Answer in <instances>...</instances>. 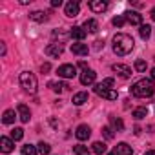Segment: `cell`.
<instances>
[{
	"label": "cell",
	"instance_id": "obj_18",
	"mask_svg": "<svg viewBox=\"0 0 155 155\" xmlns=\"http://www.w3.org/2000/svg\"><path fill=\"white\" fill-rule=\"evenodd\" d=\"M82 28L86 29V33H97V31H99V22H97L95 18H88Z\"/></svg>",
	"mask_w": 155,
	"mask_h": 155
},
{
	"label": "cell",
	"instance_id": "obj_39",
	"mask_svg": "<svg viewBox=\"0 0 155 155\" xmlns=\"http://www.w3.org/2000/svg\"><path fill=\"white\" fill-rule=\"evenodd\" d=\"M150 77H151V81H155V68L150 71Z\"/></svg>",
	"mask_w": 155,
	"mask_h": 155
},
{
	"label": "cell",
	"instance_id": "obj_43",
	"mask_svg": "<svg viewBox=\"0 0 155 155\" xmlns=\"http://www.w3.org/2000/svg\"><path fill=\"white\" fill-rule=\"evenodd\" d=\"M108 155H117V153H115V151H111V153H108Z\"/></svg>",
	"mask_w": 155,
	"mask_h": 155
},
{
	"label": "cell",
	"instance_id": "obj_42",
	"mask_svg": "<svg viewBox=\"0 0 155 155\" xmlns=\"http://www.w3.org/2000/svg\"><path fill=\"white\" fill-rule=\"evenodd\" d=\"M150 17H151V18H153V20H155V8H153V9H151V11H150Z\"/></svg>",
	"mask_w": 155,
	"mask_h": 155
},
{
	"label": "cell",
	"instance_id": "obj_7",
	"mask_svg": "<svg viewBox=\"0 0 155 155\" xmlns=\"http://www.w3.org/2000/svg\"><path fill=\"white\" fill-rule=\"evenodd\" d=\"M95 79H97V73L93 71V69H84L82 73H81V84L82 86H90V84H93L95 82Z\"/></svg>",
	"mask_w": 155,
	"mask_h": 155
},
{
	"label": "cell",
	"instance_id": "obj_35",
	"mask_svg": "<svg viewBox=\"0 0 155 155\" xmlns=\"http://www.w3.org/2000/svg\"><path fill=\"white\" fill-rule=\"evenodd\" d=\"M49 69H51V66H49V64H48V62H46V64H42V66H40V71H42V73H48V71H49Z\"/></svg>",
	"mask_w": 155,
	"mask_h": 155
},
{
	"label": "cell",
	"instance_id": "obj_10",
	"mask_svg": "<svg viewBox=\"0 0 155 155\" xmlns=\"http://www.w3.org/2000/svg\"><path fill=\"white\" fill-rule=\"evenodd\" d=\"M90 135H91V130H90L88 124H81L79 128H77V131H75V137L79 140H88Z\"/></svg>",
	"mask_w": 155,
	"mask_h": 155
},
{
	"label": "cell",
	"instance_id": "obj_13",
	"mask_svg": "<svg viewBox=\"0 0 155 155\" xmlns=\"http://www.w3.org/2000/svg\"><path fill=\"white\" fill-rule=\"evenodd\" d=\"M124 17L131 26H142V15H139L137 11H126Z\"/></svg>",
	"mask_w": 155,
	"mask_h": 155
},
{
	"label": "cell",
	"instance_id": "obj_15",
	"mask_svg": "<svg viewBox=\"0 0 155 155\" xmlns=\"http://www.w3.org/2000/svg\"><path fill=\"white\" fill-rule=\"evenodd\" d=\"M71 51H73V55H79V57H84V55H88L90 48H88V44H82V42H77V44H71Z\"/></svg>",
	"mask_w": 155,
	"mask_h": 155
},
{
	"label": "cell",
	"instance_id": "obj_21",
	"mask_svg": "<svg viewBox=\"0 0 155 155\" xmlns=\"http://www.w3.org/2000/svg\"><path fill=\"white\" fill-rule=\"evenodd\" d=\"M91 150H93V153H95V155H104V153H106V150H108V146H106L104 142L97 140V142H93Z\"/></svg>",
	"mask_w": 155,
	"mask_h": 155
},
{
	"label": "cell",
	"instance_id": "obj_17",
	"mask_svg": "<svg viewBox=\"0 0 155 155\" xmlns=\"http://www.w3.org/2000/svg\"><path fill=\"white\" fill-rule=\"evenodd\" d=\"M117 155H131V146L130 144H126V142H119L117 146H115V150H113Z\"/></svg>",
	"mask_w": 155,
	"mask_h": 155
},
{
	"label": "cell",
	"instance_id": "obj_36",
	"mask_svg": "<svg viewBox=\"0 0 155 155\" xmlns=\"http://www.w3.org/2000/svg\"><path fill=\"white\" fill-rule=\"evenodd\" d=\"M51 6L53 8H60L62 6V0H51Z\"/></svg>",
	"mask_w": 155,
	"mask_h": 155
},
{
	"label": "cell",
	"instance_id": "obj_33",
	"mask_svg": "<svg viewBox=\"0 0 155 155\" xmlns=\"http://www.w3.org/2000/svg\"><path fill=\"white\" fill-rule=\"evenodd\" d=\"M22 137H24V130H22V128H15V130L11 131V139H13V140H20Z\"/></svg>",
	"mask_w": 155,
	"mask_h": 155
},
{
	"label": "cell",
	"instance_id": "obj_32",
	"mask_svg": "<svg viewBox=\"0 0 155 155\" xmlns=\"http://www.w3.org/2000/svg\"><path fill=\"white\" fill-rule=\"evenodd\" d=\"M113 131H115V130H113L111 126H104V128H102V135H104V137H106L108 140L115 137V133H113Z\"/></svg>",
	"mask_w": 155,
	"mask_h": 155
},
{
	"label": "cell",
	"instance_id": "obj_1",
	"mask_svg": "<svg viewBox=\"0 0 155 155\" xmlns=\"http://www.w3.org/2000/svg\"><path fill=\"white\" fill-rule=\"evenodd\" d=\"M133 46H135L133 38H131L130 35H126V33H117V35L113 37V51H115L119 57L128 55V53L133 49Z\"/></svg>",
	"mask_w": 155,
	"mask_h": 155
},
{
	"label": "cell",
	"instance_id": "obj_38",
	"mask_svg": "<svg viewBox=\"0 0 155 155\" xmlns=\"http://www.w3.org/2000/svg\"><path fill=\"white\" fill-rule=\"evenodd\" d=\"M101 48H104V42L102 40H97L95 42V49H101Z\"/></svg>",
	"mask_w": 155,
	"mask_h": 155
},
{
	"label": "cell",
	"instance_id": "obj_30",
	"mask_svg": "<svg viewBox=\"0 0 155 155\" xmlns=\"http://www.w3.org/2000/svg\"><path fill=\"white\" fill-rule=\"evenodd\" d=\"M135 69H137L139 73H144V71L148 69V64H146V60H142V58H137V60H135Z\"/></svg>",
	"mask_w": 155,
	"mask_h": 155
},
{
	"label": "cell",
	"instance_id": "obj_26",
	"mask_svg": "<svg viewBox=\"0 0 155 155\" xmlns=\"http://www.w3.org/2000/svg\"><path fill=\"white\" fill-rule=\"evenodd\" d=\"M110 119H111L113 130H117V131H122V130H124V122H122V119H119V117H110Z\"/></svg>",
	"mask_w": 155,
	"mask_h": 155
},
{
	"label": "cell",
	"instance_id": "obj_8",
	"mask_svg": "<svg viewBox=\"0 0 155 155\" xmlns=\"http://www.w3.org/2000/svg\"><path fill=\"white\" fill-rule=\"evenodd\" d=\"M111 69H113L119 77H122V79H130V77H131V68L126 66V64H113Z\"/></svg>",
	"mask_w": 155,
	"mask_h": 155
},
{
	"label": "cell",
	"instance_id": "obj_14",
	"mask_svg": "<svg viewBox=\"0 0 155 155\" xmlns=\"http://www.w3.org/2000/svg\"><path fill=\"white\" fill-rule=\"evenodd\" d=\"M90 9L93 13H102L108 9V2H104V0H91L90 2Z\"/></svg>",
	"mask_w": 155,
	"mask_h": 155
},
{
	"label": "cell",
	"instance_id": "obj_19",
	"mask_svg": "<svg viewBox=\"0 0 155 155\" xmlns=\"http://www.w3.org/2000/svg\"><path fill=\"white\" fill-rule=\"evenodd\" d=\"M84 102H88V93L86 91H79L73 95V104L75 106H82Z\"/></svg>",
	"mask_w": 155,
	"mask_h": 155
},
{
	"label": "cell",
	"instance_id": "obj_27",
	"mask_svg": "<svg viewBox=\"0 0 155 155\" xmlns=\"http://www.w3.org/2000/svg\"><path fill=\"white\" fill-rule=\"evenodd\" d=\"M73 151H75V155H91V151H90L86 146H82V144H77V146L73 148Z\"/></svg>",
	"mask_w": 155,
	"mask_h": 155
},
{
	"label": "cell",
	"instance_id": "obj_31",
	"mask_svg": "<svg viewBox=\"0 0 155 155\" xmlns=\"http://www.w3.org/2000/svg\"><path fill=\"white\" fill-rule=\"evenodd\" d=\"M37 146H38V153H40V155H48V153L51 151V146H49L48 142H44V140H42V142H38Z\"/></svg>",
	"mask_w": 155,
	"mask_h": 155
},
{
	"label": "cell",
	"instance_id": "obj_22",
	"mask_svg": "<svg viewBox=\"0 0 155 155\" xmlns=\"http://www.w3.org/2000/svg\"><path fill=\"white\" fill-rule=\"evenodd\" d=\"M29 18H31L33 22H46V20H48V13H44V11H33V13L29 15Z\"/></svg>",
	"mask_w": 155,
	"mask_h": 155
},
{
	"label": "cell",
	"instance_id": "obj_6",
	"mask_svg": "<svg viewBox=\"0 0 155 155\" xmlns=\"http://www.w3.org/2000/svg\"><path fill=\"white\" fill-rule=\"evenodd\" d=\"M62 53H64V46H62L60 42H53V44H49V46L46 48V55H48V57L58 58Z\"/></svg>",
	"mask_w": 155,
	"mask_h": 155
},
{
	"label": "cell",
	"instance_id": "obj_4",
	"mask_svg": "<svg viewBox=\"0 0 155 155\" xmlns=\"http://www.w3.org/2000/svg\"><path fill=\"white\" fill-rule=\"evenodd\" d=\"M93 91L99 95V97H102V99H108V101H115L119 95H117V91L115 90H111V88H104L101 82L99 84H95V88H93Z\"/></svg>",
	"mask_w": 155,
	"mask_h": 155
},
{
	"label": "cell",
	"instance_id": "obj_41",
	"mask_svg": "<svg viewBox=\"0 0 155 155\" xmlns=\"http://www.w3.org/2000/svg\"><path fill=\"white\" fill-rule=\"evenodd\" d=\"M144 155H155V150H148V151H146Z\"/></svg>",
	"mask_w": 155,
	"mask_h": 155
},
{
	"label": "cell",
	"instance_id": "obj_12",
	"mask_svg": "<svg viewBox=\"0 0 155 155\" xmlns=\"http://www.w3.org/2000/svg\"><path fill=\"white\" fill-rule=\"evenodd\" d=\"M15 148V140L9 139V137H0V150L2 153H11Z\"/></svg>",
	"mask_w": 155,
	"mask_h": 155
},
{
	"label": "cell",
	"instance_id": "obj_24",
	"mask_svg": "<svg viewBox=\"0 0 155 155\" xmlns=\"http://www.w3.org/2000/svg\"><path fill=\"white\" fill-rule=\"evenodd\" d=\"M146 115H148V108H144V106H140V108H135V110H133V117H135L137 120L144 119Z\"/></svg>",
	"mask_w": 155,
	"mask_h": 155
},
{
	"label": "cell",
	"instance_id": "obj_3",
	"mask_svg": "<svg viewBox=\"0 0 155 155\" xmlns=\"http://www.w3.org/2000/svg\"><path fill=\"white\" fill-rule=\"evenodd\" d=\"M18 81H20V86L24 88V91H28V93H31V95L37 93L38 82H37V77H35L33 73H29V71H22Z\"/></svg>",
	"mask_w": 155,
	"mask_h": 155
},
{
	"label": "cell",
	"instance_id": "obj_29",
	"mask_svg": "<svg viewBox=\"0 0 155 155\" xmlns=\"http://www.w3.org/2000/svg\"><path fill=\"white\" fill-rule=\"evenodd\" d=\"M150 33H151V28H150L148 24H142V26H140V29H139V35L146 40V38H150Z\"/></svg>",
	"mask_w": 155,
	"mask_h": 155
},
{
	"label": "cell",
	"instance_id": "obj_2",
	"mask_svg": "<svg viewBox=\"0 0 155 155\" xmlns=\"http://www.w3.org/2000/svg\"><path fill=\"white\" fill-rule=\"evenodd\" d=\"M130 91H131L133 97L148 99V97H151V95L155 93V86H153V82H151L150 79H140V81H137V82L131 86Z\"/></svg>",
	"mask_w": 155,
	"mask_h": 155
},
{
	"label": "cell",
	"instance_id": "obj_11",
	"mask_svg": "<svg viewBox=\"0 0 155 155\" xmlns=\"http://www.w3.org/2000/svg\"><path fill=\"white\" fill-rule=\"evenodd\" d=\"M79 11H81V6H79V2H68L66 4V17H69V18H75V17H79Z\"/></svg>",
	"mask_w": 155,
	"mask_h": 155
},
{
	"label": "cell",
	"instance_id": "obj_9",
	"mask_svg": "<svg viewBox=\"0 0 155 155\" xmlns=\"http://www.w3.org/2000/svg\"><path fill=\"white\" fill-rule=\"evenodd\" d=\"M86 35H88V33H86V29H84L82 26H73V28H71V31H69V37H71L73 40H79V42H81V40H84V38H86Z\"/></svg>",
	"mask_w": 155,
	"mask_h": 155
},
{
	"label": "cell",
	"instance_id": "obj_25",
	"mask_svg": "<svg viewBox=\"0 0 155 155\" xmlns=\"http://www.w3.org/2000/svg\"><path fill=\"white\" fill-rule=\"evenodd\" d=\"M38 153V148L33 146V144H26L22 146V155H37Z\"/></svg>",
	"mask_w": 155,
	"mask_h": 155
},
{
	"label": "cell",
	"instance_id": "obj_23",
	"mask_svg": "<svg viewBox=\"0 0 155 155\" xmlns=\"http://www.w3.org/2000/svg\"><path fill=\"white\" fill-rule=\"evenodd\" d=\"M49 88L53 91H57V93H62L64 90H69V86L66 82H49Z\"/></svg>",
	"mask_w": 155,
	"mask_h": 155
},
{
	"label": "cell",
	"instance_id": "obj_16",
	"mask_svg": "<svg viewBox=\"0 0 155 155\" xmlns=\"http://www.w3.org/2000/svg\"><path fill=\"white\" fill-rule=\"evenodd\" d=\"M18 117H20V120L22 122H29V119H31V111H29V108L26 106V104H18Z\"/></svg>",
	"mask_w": 155,
	"mask_h": 155
},
{
	"label": "cell",
	"instance_id": "obj_28",
	"mask_svg": "<svg viewBox=\"0 0 155 155\" xmlns=\"http://www.w3.org/2000/svg\"><path fill=\"white\" fill-rule=\"evenodd\" d=\"M126 22H128V20H126V17H124V15H117V17H113V20H111V24H113V26H117V28H122Z\"/></svg>",
	"mask_w": 155,
	"mask_h": 155
},
{
	"label": "cell",
	"instance_id": "obj_40",
	"mask_svg": "<svg viewBox=\"0 0 155 155\" xmlns=\"http://www.w3.org/2000/svg\"><path fill=\"white\" fill-rule=\"evenodd\" d=\"M79 66H81V68H84V69H88V64H86L84 60H82V62H79Z\"/></svg>",
	"mask_w": 155,
	"mask_h": 155
},
{
	"label": "cell",
	"instance_id": "obj_5",
	"mask_svg": "<svg viewBox=\"0 0 155 155\" xmlns=\"http://www.w3.org/2000/svg\"><path fill=\"white\" fill-rule=\"evenodd\" d=\"M57 75L60 77V79H73V77L77 75V68L73 64H62L57 69Z\"/></svg>",
	"mask_w": 155,
	"mask_h": 155
},
{
	"label": "cell",
	"instance_id": "obj_37",
	"mask_svg": "<svg viewBox=\"0 0 155 155\" xmlns=\"http://www.w3.org/2000/svg\"><path fill=\"white\" fill-rule=\"evenodd\" d=\"M0 55H2V57L6 55V44L4 42H0Z\"/></svg>",
	"mask_w": 155,
	"mask_h": 155
},
{
	"label": "cell",
	"instance_id": "obj_20",
	"mask_svg": "<svg viewBox=\"0 0 155 155\" xmlns=\"http://www.w3.org/2000/svg\"><path fill=\"white\" fill-rule=\"evenodd\" d=\"M15 119H17L15 110H6V111H4V115H2V122H4V124H13V122H15Z\"/></svg>",
	"mask_w": 155,
	"mask_h": 155
},
{
	"label": "cell",
	"instance_id": "obj_34",
	"mask_svg": "<svg viewBox=\"0 0 155 155\" xmlns=\"http://www.w3.org/2000/svg\"><path fill=\"white\" fill-rule=\"evenodd\" d=\"M101 84H102L104 88H111V86L115 84V81H113V79H104V81H102Z\"/></svg>",
	"mask_w": 155,
	"mask_h": 155
}]
</instances>
